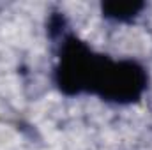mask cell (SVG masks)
<instances>
[{"instance_id": "3", "label": "cell", "mask_w": 152, "mask_h": 150, "mask_svg": "<svg viewBox=\"0 0 152 150\" xmlns=\"http://www.w3.org/2000/svg\"><path fill=\"white\" fill-rule=\"evenodd\" d=\"M143 9L142 2H131V0H124V2H106L103 4V12L106 18L118 20V21H126L134 18L140 11Z\"/></svg>"}, {"instance_id": "2", "label": "cell", "mask_w": 152, "mask_h": 150, "mask_svg": "<svg viewBox=\"0 0 152 150\" xmlns=\"http://www.w3.org/2000/svg\"><path fill=\"white\" fill-rule=\"evenodd\" d=\"M147 88V74L142 66L133 60L113 62L104 57L94 85V94L112 103H133L142 97Z\"/></svg>"}, {"instance_id": "1", "label": "cell", "mask_w": 152, "mask_h": 150, "mask_svg": "<svg viewBox=\"0 0 152 150\" xmlns=\"http://www.w3.org/2000/svg\"><path fill=\"white\" fill-rule=\"evenodd\" d=\"M104 57L96 55L85 42L76 37H66L62 42L57 66V85L67 95L92 92Z\"/></svg>"}]
</instances>
